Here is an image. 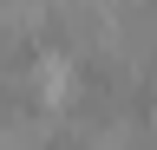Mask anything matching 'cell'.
Masks as SVG:
<instances>
[{"label": "cell", "instance_id": "7a4b0ae2", "mask_svg": "<svg viewBox=\"0 0 157 150\" xmlns=\"http://www.w3.org/2000/svg\"><path fill=\"white\" fill-rule=\"evenodd\" d=\"M52 130L59 118H46V111H0V150H46Z\"/></svg>", "mask_w": 157, "mask_h": 150}, {"label": "cell", "instance_id": "6da1fadb", "mask_svg": "<svg viewBox=\"0 0 157 150\" xmlns=\"http://www.w3.org/2000/svg\"><path fill=\"white\" fill-rule=\"evenodd\" d=\"M20 85L39 98L46 118H52V111H72L78 91H85V85H78V59H72V52H39V59L20 72Z\"/></svg>", "mask_w": 157, "mask_h": 150}]
</instances>
